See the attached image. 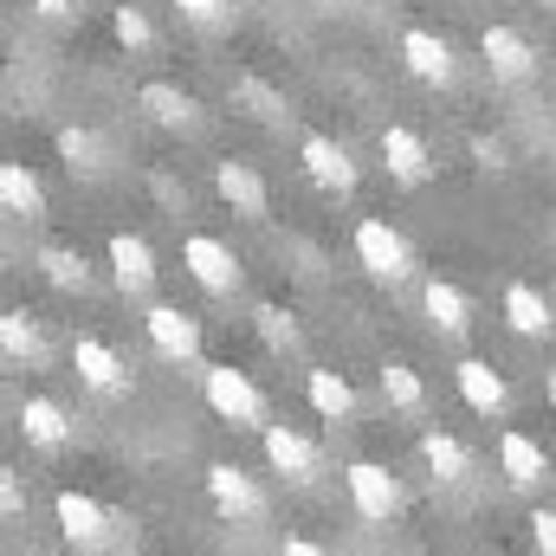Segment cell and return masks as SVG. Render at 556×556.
<instances>
[{"label":"cell","mask_w":556,"mask_h":556,"mask_svg":"<svg viewBox=\"0 0 556 556\" xmlns=\"http://www.w3.org/2000/svg\"><path fill=\"white\" fill-rule=\"evenodd\" d=\"M201 389H207V408H214L220 420H233V427H266V395L253 389V376H247V369L214 363V369L201 376Z\"/></svg>","instance_id":"obj_2"},{"label":"cell","mask_w":556,"mask_h":556,"mask_svg":"<svg viewBox=\"0 0 556 556\" xmlns=\"http://www.w3.org/2000/svg\"><path fill=\"white\" fill-rule=\"evenodd\" d=\"M466 149H472L479 168H505V142L498 137H466Z\"/></svg>","instance_id":"obj_33"},{"label":"cell","mask_w":556,"mask_h":556,"mask_svg":"<svg viewBox=\"0 0 556 556\" xmlns=\"http://www.w3.org/2000/svg\"><path fill=\"white\" fill-rule=\"evenodd\" d=\"M137 104L149 111V124H162V130H194V124H201L194 91H181V85H168V78H149L137 91Z\"/></svg>","instance_id":"obj_17"},{"label":"cell","mask_w":556,"mask_h":556,"mask_svg":"<svg viewBox=\"0 0 556 556\" xmlns=\"http://www.w3.org/2000/svg\"><path fill=\"white\" fill-rule=\"evenodd\" d=\"M175 7H181L194 26H214V20H227V13H233V0H175Z\"/></svg>","instance_id":"obj_31"},{"label":"cell","mask_w":556,"mask_h":556,"mask_svg":"<svg viewBox=\"0 0 556 556\" xmlns=\"http://www.w3.org/2000/svg\"><path fill=\"white\" fill-rule=\"evenodd\" d=\"M498 472H505L511 485H544V479H551V453H544L525 427H505V433H498Z\"/></svg>","instance_id":"obj_16"},{"label":"cell","mask_w":556,"mask_h":556,"mask_svg":"<svg viewBox=\"0 0 556 556\" xmlns=\"http://www.w3.org/2000/svg\"><path fill=\"white\" fill-rule=\"evenodd\" d=\"M142 330H149L155 356H168V363H194V356H201V324H194L181 304H149Z\"/></svg>","instance_id":"obj_10"},{"label":"cell","mask_w":556,"mask_h":556,"mask_svg":"<svg viewBox=\"0 0 556 556\" xmlns=\"http://www.w3.org/2000/svg\"><path fill=\"white\" fill-rule=\"evenodd\" d=\"M104 260H111V278H117V291H124V298H142V291L155 285V253H149V240H142V233H111Z\"/></svg>","instance_id":"obj_14"},{"label":"cell","mask_w":556,"mask_h":556,"mask_svg":"<svg viewBox=\"0 0 556 556\" xmlns=\"http://www.w3.org/2000/svg\"><path fill=\"white\" fill-rule=\"evenodd\" d=\"M544 395H551V408H556V369H544Z\"/></svg>","instance_id":"obj_37"},{"label":"cell","mask_w":556,"mask_h":556,"mask_svg":"<svg viewBox=\"0 0 556 556\" xmlns=\"http://www.w3.org/2000/svg\"><path fill=\"white\" fill-rule=\"evenodd\" d=\"M214 188H220V201L233 207V214H247V220H266V181H260V168L253 162H214Z\"/></svg>","instance_id":"obj_15"},{"label":"cell","mask_w":556,"mask_h":556,"mask_svg":"<svg viewBox=\"0 0 556 556\" xmlns=\"http://www.w3.org/2000/svg\"><path fill=\"white\" fill-rule=\"evenodd\" d=\"M0 350H7V363H39V324L26 317V311H0Z\"/></svg>","instance_id":"obj_27"},{"label":"cell","mask_w":556,"mask_h":556,"mask_svg":"<svg viewBox=\"0 0 556 556\" xmlns=\"http://www.w3.org/2000/svg\"><path fill=\"white\" fill-rule=\"evenodd\" d=\"M278 556H330V551H324V544H311V538H285Z\"/></svg>","instance_id":"obj_36"},{"label":"cell","mask_w":556,"mask_h":556,"mask_svg":"<svg viewBox=\"0 0 556 556\" xmlns=\"http://www.w3.org/2000/svg\"><path fill=\"white\" fill-rule=\"evenodd\" d=\"M356 266L376 278V285H402V278L415 273V253H408V240L382 214H363L356 220Z\"/></svg>","instance_id":"obj_1"},{"label":"cell","mask_w":556,"mask_h":556,"mask_svg":"<svg viewBox=\"0 0 556 556\" xmlns=\"http://www.w3.org/2000/svg\"><path fill=\"white\" fill-rule=\"evenodd\" d=\"M26 7H33V13H39V20H65V13H72V7H78V0H26Z\"/></svg>","instance_id":"obj_35"},{"label":"cell","mask_w":556,"mask_h":556,"mask_svg":"<svg viewBox=\"0 0 556 556\" xmlns=\"http://www.w3.org/2000/svg\"><path fill=\"white\" fill-rule=\"evenodd\" d=\"M531 544L538 556H556V511H531Z\"/></svg>","instance_id":"obj_32"},{"label":"cell","mask_w":556,"mask_h":556,"mask_svg":"<svg viewBox=\"0 0 556 556\" xmlns=\"http://www.w3.org/2000/svg\"><path fill=\"white\" fill-rule=\"evenodd\" d=\"M420 304H427V317H433L440 337H466V330H472V298H466L453 278H427Z\"/></svg>","instance_id":"obj_19"},{"label":"cell","mask_w":556,"mask_h":556,"mask_svg":"<svg viewBox=\"0 0 556 556\" xmlns=\"http://www.w3.org/2000/svg\"><path fill=\"white\" fill-rule=\"evenodd\" d=\"M253 330H260V343H266L273 356H291V350H298V317H291L285 304H253Z\"/></svg>","instance_id":"obj_28"},{"label":"cell","mask_w":556,"mask_h":556,"mask_svg":"<svg viewBox=\"0 0 556 556\" xmlns=\"http://www.w3.org/2000/svg\"><path fill=\"white\" fill-rule=\"evenodd\" d=\"M0 511H7V518H20V511H26V492H20V472H13V466L0 472Z\"/></svg>","instance_id":"obj_34"},{"label":"cell","mask_w":556,"mask_h":556,"mask_svg":"<svg viewBox=\"0 0 556 556\" xmlns=\"http://www.w3.org/2000/svg\"><path fill=\"white\" fill-rule=\"evenodd\" d=\"M20 433H26V446L59 453V446H72V415H65L52 395H26V402H20Z\"/></svg>","instance_id":"obj_18"},{"label":"cell","mask_w":556,"mask_h":556,"mask_svg":"<svg viewBox=\"0 0 556 556\" xmlns=\"http://www.w3.org/2000/svg\"><path fill=\"white\" fill-rule=\"evenodd\" d=\"M111 33H117L124 52H149V46H155V26H149L142 7H111Z\"/></svg>","instance_id":"obj_29"},{"label":"cell","mask_w":556,"mask_h":556,"mask_svg":"<svg viewBox=\"0 0 556 556\" xmlns=\"http://www.w3.org/2000/svg\"><path fill=\"white\" fill-rule=\"evenodd\" d=\"M52 518H59V538H65L72 551L91 556V551L111 544V511H104L91 492H72V485H65V492L52 498Z\"/></svg>","instance_id":"obj_3"},{"label":"cell","mask_w":556,"mask_h":556,"mask_svg":"<svg viewBox=\"0 0 556 556\" xmlns=\"http://www.w3.org/2000/svg\"><path fill=\"white\" fill-rule=\"evenodd\" d=\"M479 52H485L492 78H505V85H518V78H531V72H538V46H531L518 26H505V20H492V26L479 33Z\"/></svg>","instance_id":"obj_9"},{"label":"cell","mask_w":556,"mask_h":556,"mask_svg":"<svg viewBox=\"0 0 556 556\" xmlns=\"http://www.w3.org/2000/svg\"><path fill=\"white\" fill-rule=\"evenodd\" d=\"M207 498H214V511H220V518H233V525L266 518V492H260V485H253V472H240L233 459H214V466H207Z\"/></svg>","instance_id":"obj_7"},{"label":"cell","mask_w":556,"mask_h":556,"mask_svg":"<svg viewBox=\"0 0 556 556\" xmlns=\"http://www.w3.org/2000/svg\"><path fill=\"white\" fill-rule=\"evenodd\" d=\"M402 65L415 72L420 85H453V72H459L453 46H446L440 33H427V26H408V33H402Z\"/></svg>","instance_id":"obj_13"},{"label":"cell","mask_w":556,"mask_h":556,"mask_svg":"<svg viewBox=\"0 0 556 556\" xmlns=\"http://www.w3.org/2000/svg\"><path fill=\"white\" fill-rule=\"evenodd\" d=\"M0 207L20 214V220H39L46 214V188L26 162H0Z\"/></svg>","instance_id":"obj_24"},{"label":"cell","mask_w":556,"mask_h":556,"mask_svg":"<svg viewBox=\"0 0 556 556\" xmlns=\"http://www.w3.org/2000/svg\"><path fill=\"white\" fill-rule=\"evenodd\" d=\"M420 459H427V472H433L440 485H459V479L472 472L466 440H459V433H440V427H427V433H420Z\"/></svg>","instance_id":"obj_23"},{"label":"cell","mask_w":556,"mask_h":556,"mask_svg":"<svg viewBox=\"0 0 556 556\" xmlns=\"http://www.w3.org/2000/svg\"><path fill=\"white\" fill-rule=\"evenodd\" d=\"M382 402H389L395 415H420V408H427V382H420L415 363H402V356L382 363Z\"/></svg>","instance_id":"obj_25"},{"label":"cell","mask_w":556,"mask_h":556,"mask_svg":"<svg viewBox=\"0 0 556 556\" xmlns=\"http://www.w3.org/2000/svg\"><path fill=\"white\" fill-rule=\"evenodd\" d=\"M39 273L52 278L59 291H91V260L72 247H39Z\"/></svg>","instance_id":"obj_26"},{"label":"cell","mask_w":556,"mask_h":556,"mask_svg":"<svg viewBox=\"0 0 556 556\" xmlns=\"http://www.w3.org/2000/svg\"><path fill=\"white\" fill-rule=\"evenodd\" d=\"M59 155L72 162V175H78V168H85V175H98V155H104V149H98V137H91V130L65 124V130H59Z\"/></svg>","instance_id":"obj_30"},{"label":"cell","mask_w":556,"mask_h":556,"mask_svg":"<svg viewBox=\"0 0 556 556\" xmlns=\"http://www.w3.org/2000/svg\"><path fill=\"white\" fill-rule=\"evenodd\" d=\"M72 369H78V382L91 389V395H130V363L104 343V337H72Z\"/></svg>","instance_id":"obj_6"},{"label":"cell","mask_w":556,"mask_h":556,"mask_svg":"<svg viewBox=\"0 0 556 556\" xmlns=\"http://www.w3.org/2000/svg\"><path fill=\"white\" fill-rule=\"evenodd\" d=\"M266 459H273L278 479H291V485H311V479L324 472L317 440H304L298 427H266Z\"/></svg>","instance_id":"obj_11"},{"label":"cell","mask_w":556,"mask_h":556,"mask_svg":"<svg viewBox=\"0 0 556 556\" xmlns=\"http://www.w3.org/2000/svg\"><path fill=\"white\" fill-rule=\"evenodd\" d=\"M181 266H188V278H194L201 291H214V298L240 291V260H233V247L214 240V233H188V240H181Z\"/></svg>","instance_id":"obj_5"},{"label":"cell","mask_w":556,"mask_h":556,"mask_svg":"<svg viewBox=\"0 0 556 556\" xmlns=\"http://www.w3.org/2000/svg\"><path fill=\"white\" fill-rule=\"evenodd\" d=\"M505 324H511L518 337H551V330H556L544 291H538V285H525V278H511V285H505Z\"/></svg>","instance_id":"obj_21"},{"label":"cell","mask_w":556,"mask_h":556,"mask_svg":"<svg viewBox=\"0 0 556 556\" xmlns=\"http://www.w3.org/2000/svg\"><path fill=\"white\" fill-rule=\"evenodd\" d=\"M304 395H311V408L330 420V427H343V420L356 415V389H350L343 369H311L304 376Z\"/></svg>","instance_id":"obj_22"},{"label":"cell","mask_w":556,"mask_h":556,"mask_svg":"<svg viewBox=\"0 0 556 556\" xmlns=\"http://www.w3.org/2000/svg\"><path fill=\"white\" fill-rule=\"evenodd\" d=\"M343 485H350L356 518H369V525H389V518L402 511V479H395L389 466H376V459H356V466L343 472Z\"/></svg>","instance_id":"obj_4"},{"label":"cell","mask_w":556,"mask_h":556,"mask_svg":"<svg viewBox=\"0 0 556 556\" xmlns=\"http://www.w3.org/2000/svg\"><path fill=\"white\" fill-rule=\"evenodd\" d=\"M298 162H304V175H311V188H324V194H350L356 188V155L343 149L337 137H304L298 142Z\"/></svg>","instance_id":"obj_8"},{"label":"cell","mask_w":556,"mask_h":556,"mask_svg":"<svg viewBox=\"0 0 556 556\" xmlns=\"http://www.w3.org/2000/svg\"><path fill=\"white\" fill-rule=\"evenodd\" d=\"M382 162H389V175L408 181V188L433 175V155H427V142H420L408 124H389V130H382Z\"/></svg>","instance_id":"obj_20"},{"label":"cell","mask_w":556,"mask_h":556,"mask_svg":"<svg viewBox=\"0 0 556 556\" xmlns=\"http://www.w3.org/2000/svg\"><path fill=\"white\" fill-rule=\"evenodd\" d=\"M453 382H459V402H466L472 415H485V420H498V415H505V402H511L505 376H498L485 356H466V363H453Z\"/></svg>","instance_id":"obj_12"}]
</instances>
